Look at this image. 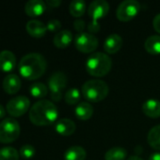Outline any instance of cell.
<instances>
[{"label": "cell", "mask_w": 160, "mask_h": 160, "mask_svg": "<svg viewBox=\"0 0 160 160\" xmlns=\"http://www.w3.org/2000/svg\"><path fill=\"white\" fill-rule=\"evenodd\" d=\"M58 116V111L56 105L47 99L37 101L29 110L30 122L38 127L49 126L56 122Z\"/></svg>", "instance_id": "obj_1"}, {"label": "cell", "mask_w": 160, "mask_h": 160, "mask_svg": "<svg viewBox=\"0 0 160 160\" xmlns=\"http://www.w3.org/2000/svg\"><path fill=\"white\" fill-rule=\"evenodd\" d=\"M18 68L22 77L33 81L41 78L44 74L47 63L41 54L31 52L22 57Z\"/></svg>", "instance_id": "obj_2"}, {"label": "cell", "mask_w": 160, "mask_h": 160, "mask_svg": "<svg viewBox=\"0 0 160 160\" xmlns=\"http://www.w3.org/2000/svg\"><path fill=\"white\" fill-rule=\"evenodd\" d=\"M112 68V60L108 53L96 52L91 53L86 62L87 72L93 77L106 76Z\"/></svg>", "instance_id": "obj_3"}, {"label": "cell", "mask_w": 160, "mask_h": 160, "mask_svg": "<svg viewBox=\"0 0 160 160\" xmlns=\"http://www.w3.org/2000/svg\"><path fill=\"white\" fill-rule=\"evenodd\" d=\"M82 95L90 102H99L104 100L109 92L108 85L100 79L87 81L82 85Z\"/></svg>", "instance_id": "obj_4"}, {"label": "cell", "mask_w": 160, "mask_h": 160, "mask_svg": "<svg viewBox=\"0 0 160 160\" xmlns=\"http://www.w3.org/2000/svg\"><path fill=\"white\" fill-rule=\"evenodd\" d=\"M21 132L19 123L12 118H6L0 123V142L10 143L15 142Z\"/></svg>", "instance_id": "obj_5"}, {"label": "cell", "mask_w": 160, "mask_h": 160, "mask_svg": "<svg viewBox=\"0 0 160 160\" xmlns=\"http://www.w3.org/2000/svg\"><path fill=\"white\" fill-rule=\"evenodd\" d=\"M67 76L61 71L54 72L48 79V89L50 90V95L52 100L58 102L62 98V91L67 85Z\"/></svg>", "instance_id": "obj_6"}, {"label": "cell", "mask_w": 160, "mask_h": 160, "mask_svg": "<svg viewBox=\"0 0 160 160\" xmlns=\"http://www.w3.org/2000/svg\"><path fill=\"white\" fill-rule=\"evenodd\" d=\"M141 10V4L137 0H124L116 9V16L121 22H128L135 18Z\"/></svg>", "instance_id": "obj_7"}, {"label": "cell", "mask_w": 160, "mask_h": 160, "mask_svg": "<svg viewBox=\"0 0 160 160\" xmlns=\"http://www.w3.org/2000/svg\"><path fill=\"white\" fill-rule=\"evenodd\" d=\"M98 38L91 33H78L74 38V45L77 51L83 53L94 52L98 47Z\"/></svg>", "instance_id": "obj_8"}, {"label": "cell", "mask_w": 160, "mask_h": 160, "mask_svg": "<svg viewBox=\"0 0 160 160\" xmlns=\"http://www.w3.org/2000/svg\"><path fill=\"white\" fill-rule=\"evenodd\" d=\"M30 107L29 99L25 96H18L11 98L6 106L8 113L13 117H20L24 115Z\"/></svg>", "instance_id": "obj_9"}, {"label": "cell", "mask_w": 160, "mask_h": 160, "mask_svg": "<svg viewBox=\"0 0 160 160\" xmlns=\"http://www.w3.org/2000/svg\"><path fill=\"white\" fill-rule=\"evenodd\" d=\"M109 11V4L105 0H94L88 8V14L92 18L93 22H97L98 19H102Z\"/></svg>", "instance_id": "obj_10"}, {"label": "cell", "mask_w": 160, "mask_h": 160, "mask_svg": "<svg viewBox=\"0 0 160 160\" xmlns=\"http://www.w3.org/2000/svg\"><path fill=\"white\" fill-rule=\"evenodd\" d=\"M123 38L119 34H110L104 42V50L108 54L118 52L123 46Z\"/></svg>", "instance_id": "obj_11"}, {"label": "cell", "mask_w": 160, "mask_h": 160, "mask_svg": "<svg viewBox=\"0 0 160 160\" xmlns=\"http://www.w3.org/2000/svg\"><path fill=\"white\" fill-rule=\"evenodd\" d=\"M22 86L20 78L15 74H8L3 80V90L8 95H14L19 92Z\"/></svg>", "instance_id": "obj_12"}, {"label": "cell", "mask_w": 160, "mask_h": 160, "mask_svg": "<svg viewBox=\"0 0 160 160\" xmlns=\"http://www.w3.org/2000/svg\"><path fill=\"white\" fill-rule=\"evenodd\" d=\"M16 57L10 51L4 50L0 52V70L3 72H10L15 68Z\"/></svg>", "instance_id": "obj_13"}, {"label": "cell", "mask_w": 160, "mask_h": 160, "mask_svg": "<svg viewBox=\"0 0 160 160\" xmlns=\"http://www.w3.org/2000/svg\"><path fill=\"white\" fill-rule=\"evenodd\" d=\"M46 9V4L42 0H30L25 5V12L29 17L41 16Z\"/></svg>", "instance_id": "obj_14"}, {"label": "cell", "mask_w": 160, "mask_h": 160, "mask_svg": "<svg viewBox=\"0 0 160 160\" xmlns=\"http://www.w3.org/2000/svg\"><path fill=\"white\" fill-rule=\"evenodd\" d=\"M25 29L26 32L33 38H42L46 31H47V27L46 25L39 21V20H30L27 22L26 25H25Z\"/></svg>", "instance_id": "obj_15"}, {"label": "cell", "mask_w": 160, "mask_h": 160, "mask_svg": "<svg viewBox=\"0 0 160 160\" xmlns=\"http://www.w3.org/2000/svg\"><path fill=\"white\" fill-rule=\"evenodd\" d=\"M75 124L74 121H72L71 119H68V118H62V119H59L56 126H55V129L56 131L61 135V136H71L74 133L75 131Z\"/></svg>", "instance_id": "obj_16"}, {"label": "cell", "mask_w": 160, "mask_h": 160, "mask_svg": "<svg viewBox=\"0 0 160 160\" xmlns=\"http://www.w3.org/2000/svg\"><path fill=\"white\" fill-rule=\"evenodd\" d=\"M73 40V34L70 30L64 29L58 32L53 39V43L57 48L65 49L67 48Z\"/></svg>", "instance_id": "obj_17"}, {"label": "cell", "mask_w": 160, "mask_h": 160, "mask_svg": "<svg viewBox=\"0 0 160 160\" xmlns=\"http://www.w3.org/2000/svg\"><path fill=\"white\" fill-rule=\"evenodd\" d=\"M143 113L151 118H158L160 116V101L157 99H148L142 104Z\"/></svg>", "instance_id": "obj_18"}, {"label": "cell", "mask_w": 160, "mask_h": 160, "mask_svg": "<svg viewBox=\"0 0 160 160\" xmlns=\"http://www.w3.org/2000/svg\"><path fill=\"white\" fill-rule=\"evenodd\" d=\"M74 114L77 119L87 121L93 114V107L89 102H80L74 109Z\"/></svg>", "instance_id": "obj_19"}, {"label": "cell", "mask_w": 160, "mask_h": 160, "mask_svg": "<svg viewBox=\"0 0 160 160\" xmlns=\"http://www.w3.org/2000/svg\"><path fill=\"white\" fill-rule=\"evenodd\" d=\"M86 157H87L86 150L78 145H74L68 148L64 154L65 160H85Z\"/></svg>", "instance_id": "obj_20"}, {"label": "cell", "mask_w": 160, "mask_h": 160, "mask_svg": "<svg viewBox=\"0 0 160 160\" xmlns=\"http://www.w3.org/2000/svg\"><path fill=\"white\" fill-rule=\"evenodd\" d=\"M144 48L151 54H160V36L152 35L144 42Z\"/></svg>", "instance_id": "obj_21"}, {"label": "cell", "mask_w": 160, "mask_h": 160, "mask_svg": "<svg viewBox=\"0 0 160 160\" xmlns=\"http://www.w3.org/2000/svg\"><path fill=\"white\" fill-rule=\"evenodd\" d=\"M147 141L152 148L160 151V125L155 126L150 129L147 136Z\"/></svg>", "instance_id": "obj_22"}, {"label": "cell", "mask_w": 160, "mask_h": 160, "mask_svg": "<svg viewBox=\"0 0 160 160\" xmlns=\"http://www.w3.org/2000/svg\"><path fill=\"white\" fill-rule=\"evenodd\" d=\"M127 151L123 147H112L105 154V160H125Z\"/></svg>", "instance_id": "obj_23"}, {"label": "cell", "mask_w": 160, "mask_h": 160, "mask_svg": "<svg viewBox=\"0 0 160 160\" xmlns=\"http://www.w3.org/2000/svg\"><path fill=\"white\" fill-rule=\"evenodd\" d=\"M86 11V3L83 0H74L70 3L69 12L74 17H81Z\"/></svg>", "instance_id": "obj_24"}, {"label": "cell", "mask_w": 160, "mask_h": 160, "mask_svg": "<svg viewBox=\"0 0 160 160\" xmlns=\"http://www.w3.org/2000/svg\"><path fill=\"white\" fill-rule=\"evenodd\" d=\"M30 95L35 98H43L47 96L48 88L42 82H34L29 88Z\"/></svg>", "instance_id": "obj_25"}, {"label": "cell", "mask_w": 160, "mask_h": 160, "mask_svg": "<svg viewBox=\"0 0 160 160\" xmlns=\"http://www.w3.org/2000/svg\"><path fill=\"white\" fill-rule=\"evenodd\" d=\"M20 154L13 147H3L0 149V160H19Z\"/></svg>", "instance_id": "obj_26"}, {"label": "cell", "mask_w": 160, "mask_h": 160, "mask_svg": "<svg viewBox=\"0 0 160 160\" xmlns=\"http://www.w3.org/2000/svg\"><path fill=\"white\" fill-rule=\"evenodd\" d=\"M81 94L77 88H70L65 93V101L69 105H75L80 100Z\"/></svg>", "instance_id": "obj_27"}, {"label": "cell", "mask_w": 160, "mask_h": 160, "mask_svg": "<svg viewBox=\"0 0 160 160\" xmlns=\"http://www.w3.org/2000/svg\"><path fill=\"white\" fill-rule=\"evenodd\" d=\"M21 158H23L24 159H30L32 158L35 154H36V150L35 148L30 145V144H25L20 148V152H19Z\"/></svg>", "instance_id": "obj_28"}, {"label": "cell", "mask_w": 160, "mask_h": 160, "mask_svg": "<svg viewBox=\"0 0 160 160\" xmlns=\"http://www.w3.org/2000/svg\"><path fill=\"white\" fill-rule=\"evenodd\" d=\"M47 30L50 32H59L60 28H61V22L57 20V19H52L50 21H48L47 24H46Z\"/></svg>", "instance_id": "obj_29"}, {"label": "cell", "mask_w": 160, "mask_h": 160, "mask_svg": "<svg viewBox=\"0 0 160 160\" xmlns=\"http://www.w3.org/2000/svg\"><path fill=\"white\" fill-rule=\"evenodd\" d=\"M101 28V25L98 22H93V21H91L88 24V30L90 31L91 34H94V33H97L99 32Z\"/></svg>", "instance_id": "obj_30"}, {"label": "cell", "mask_w": 160, "mask_h": 160, "mask_svg": "<svg viewBox=\"0 0 160 160\" xmlns=\"http://www.w3.org/2000/svg\"><path fill=\"white\" fill-rule=\"evenodd\" d=\"M86 26V23H85V21L84 20H81V19H76L74 22V27L76 31H78L79 33H82V31L84 30Z\"/></svg>", "instance_id": "obj_31"}, {"label": "cell", "mask_w": 160, "mask_h": 160, "mask_svg": "<svg viewBox=\"0 0 160 160\" xmlns=\"http://www.w3.org/2000/svg\"><path fill=\"white\" fill-rule=\"evenodd\" d=\"M153 26L155 28V30L160 34V13L157 14L153 20Z\"/></svg>", "instance_id": "obj_32"}, {"label": "cell", "mask_w": 160, "mask_h": 160, "mask_svg": "<svg viewBox=\"0 0 160 160\" xmlns=\"http://www.w3.org/2000/svg\"><path fill=\"white\" fill-rule=\"evenodd\" d=\"M46 6L50 7V8H58L60 4H61V1L59 0H47L45 2Z\"/></svg>", "instance_id": "obj_33"}, {"label": "cell", "mask_w": 160, "mask_h": 160, "mask_svg": "<svg viewBox=\"0 0 160 160\" xmlns=\"http://www.w3.org/2000/svg\"><path fill=\"white\" fill-rule=\"evenodd\" d=\"M149 160H160V153L159 152H157V153H154L150 156Z\"/></svg>", "instance_id": "obj_34"}, {"label": "cell", "mask_w": 160, "mask_h": 160, "mask_svg": "<svg viewBox=\"0 0 160 160\" xmlns=\"http://www.w3.org/2000/svg\"><path fill=\"white\" fill-rule=\"evenodd\" d=\"M5 113H6V111H5V108L0 104V119H2L4 116H5Z\"/></svg>", "instance_id": "obj_35"}, {"label": "cell", "mask_w": 160, "mask_h": 160, "mask_svg": "<svg viewBox=\"0 0 160 160\" xmlns=\"http://www.w3.org/2000/svg\"><path fill=\"white\" fill-rule=\"evenodd\" d=\"M127 160H143L141 158H140V157H138V156H131V157H129Z\"/></svg>", "instance_id": "obj_36"}]
</instances>
